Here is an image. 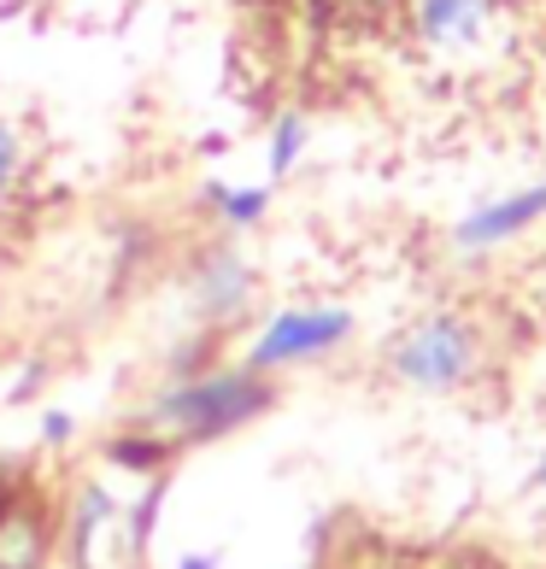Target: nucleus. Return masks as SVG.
Here are the masks:
<instances>
[{
  "instance_id": "9",
  "label": "nucleus",
  "mask_w": 546,
  "mask_h": 569,
  "mask_svg": "<svg viewBox=\"0 0 546 569\" xmlns=\"http://www.w3.org/2000/svg\"><path fill=\"white\" fill-rule=\"evenodd\" d=\"M200 206H206V218H212L229 241H241V236H254V229H265L270 218V182H200Z\"/></svg>"
},
{
  "instance_id": "11",
  "label": "nucleus",
  "mask_w": 546,
  "mask_h": 569,
  "mask_svg": "<svg viewBox=\"0 0 546 569\" xmlns=\"http://www.w3.org/2000/svg\"><path fill=\"white\" fill-rule=\"evenodd\" d=\"M165 499H171V470H165V476H147V481H141V493H136V505H123V522H118L123 569H141L147 552H153V535H159Z\"/></svg>"
},
{
  "instance_id": "12",
  "label": "nucleus",
  "mask_w": 546,
  "mask_h": 569,
  "mask_svg": "<svg viewBox=\"0 0 546 569\" xmlns=\"http://www.w3.org/2000/svg\"><path fill=\"white\" fill-rule=\"evenodd\" d=\"M306 147H311V118H306L300 107H282L277 123H270V141H265V171H270V182H288L294 171H300Z\"/></svg>"
},
{
  "instance_id": "7",
  "label": "nucleus",
  "mask_w": 546,
  "mask_h": 569,
  "mask_svg": "<svg viewBox=\"0 0 546 569\" xmlns=\"http://www.w3.org/2000/svg\"><path fill=\"white\" fill-rule=\"evenodd\" d=\"M59 563V505L30 476L0 511V569H53Z\"/></svg>"
},
{
  "instance_id": "3",
  "label": "nucleus",
  "mask_w": 546,
  "mask_h": 569,
  "mask_svg": "<svg viewBox=\"0 0 546 569\" xmlns=\"http://www.w3.org/2000/svg\"><path fill=\"white\" fill-rule=\"evenodd\" d=\"M353 335H359L353 306H341V300H294V306H277L254 329V341L241 347V365L277 382V376L311 370V365H324V358H341L353 347Z\"/></svg>"
},
{
  "instance_id": "8",
  "label": "nucleus",
  "mask_w": 546,
  "mask_h": 569,
  "mask_svg": "<svg viewBox=\"0 0 546 569\" xmlns=\"http://www.w3.org/2000/svg\"><path fill=\"white\" fill-rule=\"evenodd\" d=\"M406 18L424 53H476L499 24V0H411Z\"/></svg>"
},
{
  "instance_id": "15",
  "label": "nucleus",
  "mask_w": 546,
  "mask_h": 569,
  "mask_svg": "<svg viewBox=\"0 0 546 569\" xmlns=\"http://www.w3.org/2000/svg\"><path fill=\"white\" fill-rule=\"evenodd\" d=\"M77 440V417L71 411H41V447L48 452H66Z\"/></svg>"
},
{
  "instance_id": "5",
  "label": "nucleus",
  "mask_w": 546,
  "mask_h": 569,
  "mask_svg": "<svg viewBox=\"0 0 546 569\" xmlns=\"http://www.w3.org/2000/svg\"><path fill=\"white\" fill-rule=\"evenodd\" d=\"M546 223V177L535 182H517L506 194H488L458 212V223L447 229V247L458 259H488V252H506L523 236H535Z\"/></svg>"
},
{
  "instance_id": "1",
  "label": "nucleus",
  "mask_w": 546,
  "mask_h": 569,
  "mask_svg": "<svg viewBox=\"0 0 546 569\" xmlns=\"http://www.w3.org/2000/svg\"><path fill=\"white\" fill-rule=\"evenodd\" d=\"M277 399L282 393L270 376L247 370L241 358H218V365H206L195 376H165L136 411V423L165 435L177 452H188V447H218V440L265 423L277 411Z\"/></svg>"
},
{
  "instance_id": "16",
  "label": "nucleus",
  "mask_w": 546,
  "mask_h": 569,
  "mask_svg": "<svg viewBox=\"0 0 546 569\" xmlns=\"http://www.w3.org/2000/svg\"><path fill=\"white\" fill-rule=\"evenodd\" d=\"M177 569H224V552H212V546H200V552H195V546H188V552L177 558Z\"/></svg>"
},
{
  "instance_id": "10",
  "label": "nucleus",
  "mask_w": 546,
  "mask_h": 569,
  "mask_svg": "<svg viewBox=\"0 0 546 569\" xmlns=\"http://www.w3.org/2000/svg\"><path fill=\"white\" fill-rule=\"evenodd\" d=\"M171 458H177V447L165 435H153L147 423H123V429H112L107 440H100V463L118 470V476H136V481L165 476V470H171Z\"/></svg>"
},
{
  "instance_id": "13",
  "label": "nucleus",
  "mask_w": 546,
  "mask_h": 569,
  "mask_svg": "<svg viewBox=\"0 0 546 569\" xmlns=\"http://www.w3.org/2000/svg\"><path fill=\"white\" fill-rule=\"evenodd\" d=\"M218 335H206V329H195V335H182V341L165 352V376H195V370H206V365H218Z\"/></svg>"
},
{
  "instance_id": "4",
  "label": "nucleus",
  "mask_w": 546,
  "mask_h": 569,
  "mask_svg": "<svg viewBox=\"0 0 546 569\" xmlns=\"http://www.w3.org/2000/svg\"><path fill=\"white\" fill-rule=\"evenodd\" d=\"M182 306H188V323L195 329L229 335L259 306V264L236 241L200 247L195 264H188V282H182Z\"/></svg>"
},
{
  "instance_id": "6",
  "label": "nucleus",
  "mask_w": 546,
  "mask_h": 569,
  "mask_svg": "<svg viewBox=\"0 0 546 569\" xmlns=\"http://www.w3.org/2000/svg\"><path fill=\"white\" fill-rule=\"evenodd\" d=\"M123 522V499L107 476L71 481L66 505H59V563L66 569H100V546Z\"/></svg>"
},
{
  "instance_id": "17",
  "label": "nucleus",
  "mask_w": 546,
  "mask_h": 569,
  "mask_svg": "<svg viewBox=\"0 0 546 569\" xmlns=\"http://www.w3.org/2000/svg\"><path fill=\"white\" fill-rule=\"evenodd\" d=\"M529 493H535V499H546V447L535 452V470H529Z\"/></svg>"
},
{
  "instance_id": "14",
  "label": "nucleus",
  "mask_w": 546,
  "mask_h": 569,
  "mask_svg": "<svg viewBox=\"0 0 546 569\" xmlns=\"http://www.w3.org/2000/svg\"><path fill=\"white\" fill-rule=\"evenodd\" d=\"M24 171H30V141L12 118H0V200L24 182Z\"/></svg>"
},
{
  "instance_id": "2",
  "label": "nucleus",
  "mask_w": 546,
  "mask_h": 569,
  "mask_svg": "<svg viewBox=\"0 0 546 569\" xmlns=\"http://www.w3.org/2000/svg\"><path fill=\"white\" fill-rule=\"evenodd\" d=\"M383 370L394 388H406L417 399H447L488 370V335H482L476 318H465L453 306L417 311L383 347Z\"/></svg>"
},
{
  "instance_id": "18",
  "label": "nucleus",
  "mask_w": 546,
  "mask_h": 569,
  "mask_svg": "<svg viewBox=\"0 0 546 569\" xmlns=\"http://www.w3.org/2000/svg\"><path fill=\"white\" fill-rule=\"evenodd\" d=\"M288 569H306V563H288Z\"/></svg>"
}]
</instances>
